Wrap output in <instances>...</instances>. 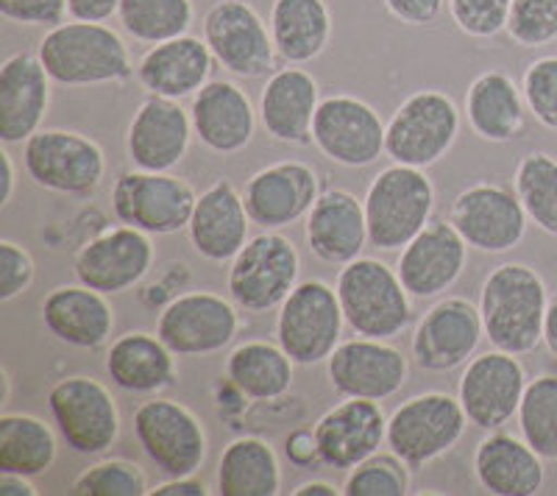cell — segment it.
<instances>
[{
	"instance_id": "21",
	"label": "cell",
	"mask_w": 557,
	"mask_h": 496,
	"mask_svg": "<svg viewBox=\"0 0 557 496\" xmlns=\"http://www.w3.org/2000/svg\"><path fill=\"white\" fill-rule=\"evenodd\" d=\"M318 196V173L296 160L262 168L243 187L248 218L268 232L285 230L310 215Z\"/></svg>"
},
{
	"instance_id": "15",
	"label": "cell",
	"mask_w": 557,
	"mask_h": 496,
	"mask_svg": "<svg viewBox=\"0 0 557 496\" xmlns=\"http://www.w3.org/2000/svg\"><path fill=\"white\" fill-rule=\"evenodd\" d=\"M240 330L235 301L218 293H182L159 312L157 335L178 357H209L226 349Z\"/></svg>"
},
{
	"instance_id": "36",
	"label": "cell",
	"mask_w": 557,
	"mask_h": 496,
	"mask_svg": "<svg viewBox=\"0 0 557 496\" xmlns=\"http://www.w3.org/2000/svg\"><path fill=\"white\" fill-rule=\"evenodd\" d=\"M221 496H276L282 491V463L268 441L243 435L223 449L218 463Z\"/></svg>"
},
{
	"instance_id": "4",
	"label": "cell",
	"mask_w": 557,
	"mask_h": 496,
	"mask_svg": "<svg viewBox=\"0 0 557 496\" xmlns=\"http://www.w3.org/2000/svg\"><path fill=\"white\" fill-rule=\"evenodd\" d=\"M368 243L382 251H401L435 212V187L421 168L393 162L371 182L366 198Z\"/></svg>"
},
{
	"instance_id": "16",
	"label": "cell",
	"mask_w": 557,
	"mask_h": 496,
	"mask_svg": "<svg viewBox=\"0 0 557 496\" xmlns=\"http://www.w3.org/2000/svg\"><path fill=\"white\" fill-rule=\"evenodd\" d=\"M312 142L335 165L368 168L385 153V123L360 98H323L312 121Z\"/></svg>"
},
{
	"instance_id": "12",
	"label": "cell",
	"mask_w": 557,
	"mask_h": 496,
	"mask_svg": "<svg viewBox=\"0 0 557 496\" xmlns=\"http://www.w3.org/2000/svg\"><path fill=\"white\" fill-rule=\"evenodd\" d=\"M134 438L165 478H193L207 460L201 419L173 399L143 401L134 410Z\"/></svg>"
},
{
	"instance_id": "54",
	"label": "cell",
	"mask_w": 557,
	"mask_h": 496,
	"mask_svg": "<svg viewBox=\"0 0 557 496\" xmlns=\"http://www.w3.org/2000/svg\"><path fill=\"white\" fill-rule=\"evenodd\" d=\"M0 162H3V196H0V207H9L14 198V187H17V171H14V160L7 148L0 151Z\"/></svg>"
},
{
	"instance_id": "24",
	"label": "cell",
	"mask_w": 557,
	"mask_h": 496,
	"mask_svg": "<svg viewBox=\"0 0 557 496\" xmlns=\"http://www.w3.org/2000/svg\"><path fill=\"white\" fill-rule=\"evenodd\" d=\"M469 246L449 221H430L399 255V280L412 299H435L460 280Z\"/></svg>"
},
{
	"instance_id": "37",
	"label": "cell",
	"mask_w": 557,
	"mask_h": 496,
	"mask_svg": "<svg viewBox=\"0 0 557 496\" xmlns=\"http://www.w3.org/2000/svg\"><path fill=\"white\" fill-rule=\"evenodd\" d=\"M293 357L278 344L248 340L226 357V380L246 399L273 401L293 388Z\"/></svg>"
},
{
	"instance_id": "11",
	"label": "cell",
	"mask_w": 557,
	"mask_h": 496,
	"mask_svg": "<svg viewBox=\"0 0 557 496\" xmlns=\"http://www.w3.org/2000/svg\"><path fill=\"white\" fill-rule=\"evenodd\" d=\"M196 190L173 173L126 171L112 187V212L146 235H176L190 226L196 210Z\"/></svg>"
},
{
	"instance_id": "8",
	"label": "cell",
	"mask_w": 557,
	"mask_h": 496,
	"mask_svg": "<svg viewBox=\"0 0 557 496\" xmlns=\"http://www.w3.org/2000/svg\"><path fill=\"white\" fill-rule=\"evenodd\" d=\"M53 424L76 455L98 458L121 438V410L112 390L96 376H64L48 394Z\"/></svg>"
},
{
	"instance_id": "32",
	"label": "cell",
	"mask_w": 557,
	"mask_h": 496,
	"mask_svg": "<svg viewBox=\"0 0 557 496\" xmlns=\"http://www.w3.org/2000/svg\"><path fill=\"white\" fill-rule=\"evenodd\" d=\"M212 62H215V57L209 51V45L203 39L184 34V37L153 45L151 51L139 59L137 82L151 96L182 101L187 96H196L198 89L209 82Z\"/></svg>"
},
{
	"instance_id": "28",
	"label": "cell",
	"mask_w": 557,
	"mask_h": 496,
	"mask_svg": "<svg viewBox=\"0 0 557 496\" xmlns=\"http://www.w3.org/2000/svg\"><path fill=\"white\" fill-rule=\"evenodd\" d=\"M321 92L318 82L301 67H282L271 73L260 96V123L276 142L310 146Z\"/></svg>"
},
{
	"instance_id": "56",
	"label": "cell",
	"mask_w": 557,
	"mask_h": 496,
	"mask_svg": "<svg viewBox=\"0 0 557 496\" xmlns=\"http://www.w3.org/2000/svg\"><path fill=\"white\" fill-rule=\"evenodd\" d=\"M293 496H337L343 494V488H335L326 480H310V483H301L290 491Z\"/></svg>"
},
{
	"instance_id": "20",
	"label": "cell",
	"mask_w": 557,
	"mask_h": 496,
	"mask_svg": "<svg viewBox=\"0 0 557 496\" xmlns=\"http://www.w3.org/2000/svg\"><path fill=\"white\" fill-rule=\"evenodd\" d=\"M330 382L343 399L385 401L405 388L410 363L396 346L376 337H355L326 360Z\"/></svg>"
},
{
	"instance_id": "14",
	"label": "cell",
	"mask_w": 557,
	"mask_h": 496,
	"mask_svg": "<svg viewBox=\"0 0 557 496\" xmlns=\"http://www.w3.org/2000/svg\"><path fill=\"white\" fill-rule=\"evenodd\" d=\"M449 223L474 251L505 255L524 240L530 218H527L519 193L480 182V185L466 187L451 201Z\"/></svg>"
},
{
	"instance_id": "27",
	"label": "cell",
	"mask_w": 557,
	"mask_h": 496,
	"mask_svg": "<svg viewBox=\"0 0 557 496\" xmlns=\"http://www.w3.org/2000/svg\"><path fill=\"white\" fill-rule=\"evenodd\" d=\"M248 226L251 218L243 193L228 178H218L198 196L187 235L203 260L232 262L248 243Z\"/></svg>"
},
{
	"instance_id": "48",
	"label": "cell",
	"mask_w": 557,
	"mask_h": 496,
	"mask_svg": "<svg viewBox=\"0 0 557 496\" xmlns=\"http://www.w3.org/2000/svg\"><path fill=\"white\" fill-rule=\"evenodd\" d=\"M0 14L17 26H62L67 0H0Z\"/></svg>"
},
{
	"instance_id": "42",
	"label": "cell",
	"mask_w": 557,
	"mask_h": 496,
	"mask_svg": "<svg viewBox=\"0 0 557 496\" xmlns=\"http://www.w3.org/2000/svg\"><path fill=\"white\" fill-rule=\"evenodd\" d=\"M73 496H146L151 494L148 488L146 471L137 463L123 458H103L84 469L73 485Z\"/></svg>"
},
{
	"instance_id": "38",
	"label": "cell",
	"mask_w": 557,
	"mask_h": 496,
	"mask_svg": "<svg viewBox=\"0 0 557 496\" xmlns=\"http://www.w3.org/2000/svg\"><path fill=\"white\" fill-rule=\"evenodd\" d=\"M59 441L51 424L32 413L0 416V474L39 478L57 463Z\"/></svg>"
},
{
	"instance_id": "19",
	"label": "cell",
	"mask_w": 557,
	"mask_h": 496,
	"mask_svg": "<svg viewBox=\"0 0 557 496\" xmlns=\"http://www.w3.org/2000/svg\"><path fill=\"white\" fill-rule=\"evenodd\" d=\"M485 326H482L480 307L469 299H444L432 305L418 321L412 332L410 351L421 371L446 374L469 363L480 346Z\"/></svg>"
},
{
	"instance_id": "1",
	"label": "cell",
	"mask_w": 557,
	"mask_h": 496,
	"mask_svg": "<svg viewBox=\"0 0 557 496\" xmlns=\"http://www.w3.org/2000/svg\"><path fill=\"white\" fill-rule=\"evenodd\" d=\"M549 290L535 268L524 262H502L487 274L480 293L485 337L494 349L530 355L544 340Z\"/></svg>"
},
{
	"instance_id": "22",
	"label": "cell",
	"mask_w": 557,
	"mask_h": 496,
	"mask_svg": "<svg viewBox=\"0 0 557 496\" xmlns=\"http://www.w3.org/2000/svg\"><path fill=\"white\" fill-rule=\"evenodd\" d=\"M193 134L190 112H184L178 101L162 96L146 98L128 123V160L137 171L171 173L190 151Z\"/></svg>"
},
{
	"instance_id": "44",
	"label": "cell",
	"mask_w": 557,
	"mask_h": 496,
	"mask_svg": "<svg viewBox=\"0 0 557 496\" xmlns=\"http://www.w3.org/2000/svg\"><path fill=\"white\" fill-rule=\"evenodd\" d=\"M507 34L521 48H541L557 39V0H513Z\"/></svg>"
},
{
	"instance_id": "23",
	"label": "cell",
	"mask_w": 557,
	"mask_h": 496,
	"mask_svg": "<svg viewBox=\"0 0 557 496\" xmlns=\"http://www.w3.org/2000/svg\"><path fill=\"white\" fill-rule=\"evenodd\" d=\"M318 458L323 466L351 471L380 452L387 441V419L374 399H346L318 419Z\"/></svg>"
},
{
	"instance_id": "40",
	"label": "cell",
	"mask_w": 557,
	"mask_h": 496,
	"mask_svg": "<svg viewBox=\"0 0 557 496\" xmlns=\"http://www.w3.org/2000/svg\"><path fill=\"white\" fill-rule=\"evenodd\" d=\"M513 190L519 193L530 218L541 232L557 237V160L546 151H532L521 157L513 176Z\"/></svg>"
},
{
	"instance_id": "31",
	"label": "cell",
	"mask_w": 557,
	"mask_h": 496,
	"mask_svg": "<svg viewBox=\"0 0 557 496\" xmlns=\"http://www.w3.org/2000/svg\"><path fill=\"white\" fill-rule=\"evenodd\" d=\"M476 483L494 496H535L544 488L546 469L524 438L491 430L474 452Z\"/></svg>"
},
{
	"instance_id": "6",
	"label": "cell",
	"mask_w": 557,
	"mask_h": 496,
	"mask_svg": "<svg viewBox=\"0 0 557 496\" xmlns=\"http://www.w3.org/2000/svg\"><path fill=\"white\" fill-rule=\"evenodd\" d=\"M23 168L34 185L59 196H92L107 176L96 140L67 128H39L23 142Z\"/></svg>"
},
{
	"instance_id": "9",
	"label": "cell",
	"mask_w": 557,
	"mask_h": 496,
	"mask_svg": "<svg viewBox=\"0 0 557 496\" xmlns=\"http://www.w3.org/2000/svg\"><path fill=\"white\" fill-rule=\"evenodd\" d=\"M343 324L346 319L335 287L321 280L298 282L278 307L276 344L296 365H318L341 346Z\"/></svg>"
},
{
	"instance_id": "39",
	"label": "cell",
	"mask_w": 557,
	"mask_h": 496,
	"mask_svg": "<svg viewBox=\"0 0 557 496\" xmlns=\"http://www.w3.org/2000/svg\"><path fill=\"white\" fill-rule=\"evenodd\" d=\"M117 17L128 37L159 45L190 32L196 9L193 0H123Z\"/></svg>"
},
{
	"instance_id": "13",
	"label": "cell",
	"mask_w": 557,
	"mask_h": 496,
	"mask_svg": "<svg viewBox=\"0 0 557 496\" xmlns=\"http://www.w3.org/2000/svg\"><path fill=\"white\" fill-rule=\"evenodd\" d=\"M203 42L228 73L240 78H262L276 73V48L271 26L246 0H218L203 17Z\"/></svg>"
},
{
	"instance_id": "53",
	"label": "cell",
	"mask_w": 557,
	"mask_h": 496,
	"mask_svg": "<svg viewBox=\"0 0 557 496\" xmlns=\"http://www.w3.org/2000/svg\"><path fill=\"white\" fill-rule=\"evenodd\" d=\"M0 494L3 496H37L39 488L32 483V478H20V474H0Z\"/></svg>"
},
{
	"instance_id": "30",
	"label": "cell",
	"mask_w": 557,
	"mask_h": 496,
	"mask_svg": "<svg viewBox=\"0 0 557 496\" xmlns=\"http://www.w3.org/2000/svg\"><path fill=\"white\" fill-rule=\"evenodd\" d=\"M310 251L326 265H348L368 243L366 207L348 190H326L307 215Z\"/></svg>"
},
{
	"instance_id": "34",
	"label": "cell",
	"mask_w": 557,
	"mask_h": 496,
	"mask_svg": "<svg viewBox=\"0 0 557 496\" xmlns=\"http://www.w3.org/2000/svg\"><path fill=\"white\" fill-rule=\"evenodd\" d=\"M524 92L502 71H487L466 92V117L471 132L485 142H510L524 132Z\"/></svg>"
},
{
	"instance_id": "33",
	"label": "cell",
	"mask_w": 557,
	"mask_h": 496,
	"mask_svg": "<svg viewBox=\"0 0 557 496\" xmlns=\"http://www.w3.org/2000/svg\"><path fill=\"white\" fill-rule=\"evenodd\" d=\"M107 374L126 394L157 396L176 385V355L151 332H126L107 351Z\"/></svg>"
},
{
	"instance_id": "7",
	"label": "cell",
	"mask_w": 557,
	"mask_h": 496,
	"mask_svg": "<svg viewBox=\"0 0 557 496\" xmlns=\"http://www.w3.org/2000/svg\"><path fill=\"white\" fill-rule=\"evenodd\" d=\"M469 426V416L460 399L441 390L418 394L393 410L387 419V441L393 455H399L410 469L444 458L460 444Z\"/></svg>"
},
{
	"instance_id": "17",
	"label": "cell",
	"mask_w": 557,
	"mask_h": 496,
	"mask_svg": "<svg viewBox=\"0 0 557 496\" xmlns=\"http://www.w3.org/2000/svg\"><path fill=\"white\" fill-rule=\"evenodd\" d=\"M527 371L519 355L510 351H485L469 360L457 385V399L476 430H502L519 413L527 390Z\"/></svg>"
},
{
	"instance_id": "50",
	"label": "cell",
	"mask_w": 557,
	"mask_h": 496,
	"mask_svg": "<svg viewBox=\"0 0 557 496\" xmlns=\"http://www.w3.org/2000/svg\"><path fill=\"white\" fill-rule=\"evenodd\" d=\"M123 0H67V14L82 23H103L121 12Z\"/></svg>"
},
{
	"instance_id": "10",
	"label": "cell",
	"mask_w": 557,
	"mask_h": 496,
	"mask_svg": "<svg viewBox=\"0 0 557 496\" xmlns=\"http://www.w3.org/2000/svg\"><path fill=\"white\" fill-rule=\"evenodd\" d=\"M301 257L278 232L257 235L243 246L228 268V296L240 310L262 315L278 310L298 285Z\"/></svg>"
},
{
	"instance_id": "49",
	"label": "cell",
	"mask_w": 557,
	"mask_h": 496,
	"mask_svg": "<svg viewBox=\"0 0 557 496\" xmlns=\"http://www.w3.org/2000/svg\"><path fill=\"white\" fill-rule=\"evenodd\" d=\"M446 0H385L387 12L407 26H430L441 17Z\"/></svg>"
},
{
	"instance_id": "3",
	"label": "cell",
	"mask_w": 557,
	"mask_h": 496,
	"mask_svg": "<svg viewBox=\"0 0 557 496\" xmlns=\"http://www.w3.org/2000/svg\"><path fill=\"white\" fill-rule=\"evenodd\" d=\"M335 290L343 319L357 335L393 340L410 326V293L401 285L399 271H393L382 260L357 257L355 262L343 265Z\"/></svg>"
},
{
	"instance_id": "5",
	"label": "cell",
	"mask_w": 557,
	"mask_h": 496,
	"mask_svg": "<svg viewBox=\"0 0 557 496\" xmlns=\"http://www.w3.org/2000/svg\"><path fill=\"white\" fill-rule=\"evenodd\" d=\"M460 109L446 92L421 89L399 103L385 126V153L393 162L426 171L444 160L460 134Z\"/></svg>"
},
{
	"instance_id": "46",
	"label": "cell",
	"mask_w": 557,
	"mask_h": 496,
	"mask_svg": "<svg viewBox=\"0 0 557 496\" xmlns=\"http://www.w3.org/2000/svg\"><path fill=\"white\" fill-rule=\"evenodd\" d=\"M510 9H513V0H449V14L457 28L476 39L505 32Z\"/></svg>"
},
{
	"instance_id": "47",
	"label": "cell",
	"mask_w": 557,
	"mask_h": 496,
	"mask_svg": "<svg viewBox=\"0 0 557 496\" xmlns=\"http://www.w3.org/2000/svg\"><path fill=\"white\" fill-rule=\"evenodd\" d=\"M37 265L26 248L14 240H0V301L20 299L32 287Z\"/></svg>"
},
{
	"instance_id": "52",
	"label": "cell",
	"mask_w": 557,
	"mask_h": 496,
	"mask_svg": "<svg viewBox=\"0 0 557 496\" xmlns=\"http://www.w3.org/2000/svg\"><path fill=\"white\" fill-rule=\"evenodd\" d=\"M207 485L193 478H168V483L151 488V496H207Z\"/></svg>"
},
{
	"instance_id": "43",
	"label": "cell",
	"mask_w": 557,
	"mask_h": 496,
	"mask_svg": "<svg viewBox=\"0 0 557 496\" xmlns=\"http://www.w3.org/2000/svg\"><path fill=\"white\" fill-rule=\"evenodd\" d=\"M410 494V466L399 455H371L348 471L343 496H405Z\"/></svg>"
},
{
	"instance_id": "2",
	"label": "cell",
	"mask_w": 557,
	"mask_h": 496,
	"mask_svg": "<svg viewBox=\"0 0 557 496\" xmlns=\"http://www.w3.org/2000/svg\"><path fill=\"white\" fill-rule=\"evenodd\" d=\"M45 71L64 87L126 84L134 76L132 53L117 32L103 23H62L39 42Z\"/></svg>"
},
{
	"instance_id": "51",
	"label": "cell",
	"mask_w": 557,
	"mask_h": 496,
	"mask_svg": "<svg viewBox=\"0 0 557 496\" xmlns=\"http://www.w3.org/2000/svg\"><path fill=\"white\" fill-rule=\"evenodd\" d=\"M287 458H290V463L296 466H312L318 460L321 463V458H318V441H315V433H310V430H296V433L287 438Z\"/></svg>"
},
{
	"instance_id": "26",
	"label": "cell",
	"mask_w": 557,
	"mask_h": 496,
	"mask_svg": "<svg viewBox=\"0 0 557 496\" xmlns=\"http://www.w3.org/2000/svg\"><path fill=\"white\" fill-rule=\"evenodd\" d=\"M51 82L45 64L32 53H14L0 67V140L23 146L42 126L51 107Z\"/></svg>"
},
{
	"instance_id": "55",
	"label": "cell",
	"mask_w": 557,
	"mask_h": 496,
	"mask_svg": "<svg viewBox=\"0 0 557 496\" xmlns=\"http://www.w3.org/2000/svg\"><path fill=\"white\" fill-rule=\"evenodd\" d=\"M544 344H546V349H549V355L557 360V293L555 296H549V307H546Z\"/></svg>"
},
{
	"instance_id": "18",
	"label": "cell",
	"mask_w": 557,
	"mask_h": 496,
	"mask_svg": "<svg viewBox=\"0 0 557 496\" xmlns=\"http://www.w3.org/2000/svg\"><path fill=\"white\" fill-rule=\"evenodd\" d=\"M153 257L157 251L151 235L121 223L82 246L73 260V274L82 285L103 296H117L146 280L153 268Z\"/></svg>"
},
{
	"instance_id": "29",
	"label": "cell",
	"mask_w": 557,
	"mask_h": 496,
	"mask_svg": "<svg viewBox=\"0 0 557 496\" xmlns=\"http://www.w3.org/2000/svg\"><path fill=\"white\" fill-rule=\"evenodd\" d=\"M42 324L59 344L101 349L112 337L114 310L107 296L87 285H59L42 301Z\"/></svg>"
},
{
	"instance_id": "45",
	"label": "cell",
	"mask_w": 557,
	"mask_h": 496,
	"mask_svg": "<svg viewBox=\"0 0 557 496\" xmlns=\"http://www.w3.org/2000/svg\"><path fill=\"white\" fill-rule=\"evenodd\" d=\"M527 109L549 132H557V57L535 59L521 82Z\"/></svg>"
},
{
	"instance_id": "35",
	"label": "cell",
	"mask_w": 557,
	"mask_h": 496,
	"mask_svg": "<svg viewBox=\"0 0 557 496\" xmlns=\"http://www.w3.org/2000/svg\"><path fill=\"white\" fill-rule=\"evenodd\" d=\"M268 26L282 62L307 64L330 45L332 14L326 0H273Z\"/></svg>"
},
{
	"instance_id": "41",
	"label": "cell",
	"mask_w": 557,
	"mask_h": 496,
	"mask_svg": "<svg viewBox=\"0 0 557 496\" xmlns=\"http://www.w3.org/2000/svg\"><path fill=\"white\" fill-rule=\"evenodd\" d=\"M516 419L521 438L544 460H557V374H539L527 382Z\"/></svg>"
},
{
	"instance_id": "25",
	"label": "cell",
	"mask_w": 557,
	"mask_h": 496,
	"mask_svg": "<svg viewBox=\"0 0 557 496\" xmlns=\"http://www.w3.org/2000/svg\"><path fill=\"white\" fill-rule=\"evenodd\" d=\"M257 112L260 109H253L246 89L237 87L235 82H226V78L207 82L193 96V132L209 151L223 153V157L240 153L253 140Z\"/></svg>"
}]
</instances>
